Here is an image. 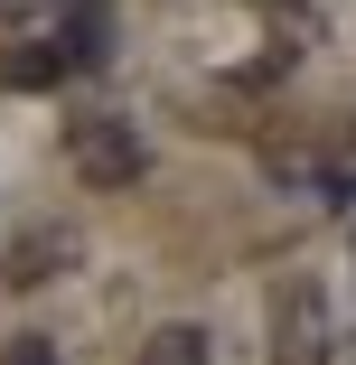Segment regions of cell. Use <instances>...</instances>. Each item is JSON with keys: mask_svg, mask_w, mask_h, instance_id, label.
<instances>
[{"mask_svg": "<svg viewBox=\"0 0 356 365\" xmlns=\"http://www.w3.org/2000/svg\"><path fill=\"white\" fill-rule=\"evenodd\" d=\"M47 10H66V0H0V29H29V19H47Z\"/></svg>", "mask_w": 356, "mask_h": 365, "instance_id": "9", "label": "cell"}, {"mask_svg": "<svg viewBox=\"0 0 356 365\" xmlns=\"http://www.w3.org/2000/svg\"><path fill=\"white\" fill-rule=\"evenodd\" d=\"M263 365H337V319L319 281H281L272 290V346Z\"/></svg>", "mask_w": 356, "mask_h": 365, "instance_id": "2", "label": "cell"}, {"mask_svg": "<svg viewBox=\"0 0 356 365\" xmlns=\"http://www.w3.org/2000/svg\"><path fill=\"white\" fill-rule=\"evenodd\" d=\"M76 262H85V235L56 225V215H47V225H19L10 244H0V281H10V290H47V281H66Z\"/></svg>", "mask_w": 356, "mask_h": 365, "instance_id": "3", "label": "cell"}, {"mask_svg": "<svg viewBox=\"0 0 356 365\" xmlns=\"http://www.w3.org/2000/svg\"><path fill=\"white\" fill-rule=\"evenodd\" d=\"M141 365H216V337H206L197 319H169L141 337Z\"/></svg>", "mask_w": 356, "mask_h": 365, "instance_id": "7", "label": "cell"}, {"mask_svg": "<svg viewBox=\"0 0 356 365\" xmlns=\"http://www.w3.org/2000/svg\"><path fill=\"white\" fill-rule=\"evenodd\" d=\"M0 365H66V356H56V337L19 328V337H0Z\"/></svg>", "mask_w": 356, "mask_h": 365, "instance_id": "8", "label": "cell"}, {"mask_svg": "<svg viewBox=\"0 0 356 365\" xmlns=\"http://www.w3.org/2000/svg\"><path fill=\"white\" fill-rule=\"evenodd\" d=\"M76 66H66V47L56 38H29V47H0V94H47V85H66Z\"/></svg>", "mask_w": 356, "mask_h": 365, "instance_id": "6", "label": "cell"}, {"mask_svg": "<svg viewBox=\"0 0 356 365\" xmlns=\"http://www.w3.org/2000/svg\"><path fill=\"white\" fill-rule=\"evenodd\" d=\"M244 10L272 29V66H291V56H310V47L328 38V19L310 10V0H244Z\"/></svg>", "mask_w": 356, "mask_h": 365, "instance_id": "5", "label": "cell"}, {"mask_svg": "<svg viewBox=\"0 0 356 365\" xmlns=\"http://www.w3.org/2000/svg\"><path fill=\"white\" fill-rule=\"evenodd\" d=\"M56 47L76 76H94V66H113V0H66V19H56Z\"/></svg>", "mask_w": 356, "mask_h": 365, "instance_id": "4", "label": "cell"}, {"mask_svg": "<svg viewBox=\"0 0 356 365\" xmlns=\"http://www.w3.org/2000/svg\"><path fill=\"white\" fill-rule=\"evenodd\" d=\"M66 160H76L85 187H141L151 178V140H141V122H122V113H76L66 122Z\"/></svg>", "mask_w": 356, "mask_h": 365, "instance_id": "1", "label": "cell"}]
</instances>
